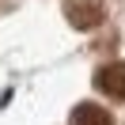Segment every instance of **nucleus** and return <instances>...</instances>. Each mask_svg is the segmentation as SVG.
Returning <instances> with one entry per match:
<instances>
[{"instance_id":"2","label":"nucleus","mask_w":125,"mask_h":125,"mask_svg":"<svg viewBox=\"0 0 125 125\" xmlns=\"http://www.w3.org/2000/svg\"><path fill=\"white\" fill-rule=\"evenodd\" d=\"M95 87H99L102 95H110V99H125V61H114V64H106V68H99Z\"/></svg>"},{"instance_id":"3","label":"nucleus","mask_w":125,"mask_h":125,"mask_svg":"<svg viewBox=\"0 0 125 125\" xmlns=\"http://www.w3.org/2000/svg\"><path fill=\"white\" fill-rule=\"evenodd\" d=\"M72 125H114L110 121V114L102 106H95V102H80L76 110H72Z\"/></svg>"},{"instance_id":"1","label":"nucleus","mask_w":125,"mask_h":125,"mask_svg":"<svg viewBox=\"0 0 125 125\" xmlns=\"http://www.w3.org/2000/svg\"><path fill=\"white\" fill-rule=\"evenodd\" d=\"M68 19H72V27H80V31H91V27H99L102 23V4L99 0H68Z\"/></svg>"}]
</instances>
